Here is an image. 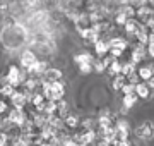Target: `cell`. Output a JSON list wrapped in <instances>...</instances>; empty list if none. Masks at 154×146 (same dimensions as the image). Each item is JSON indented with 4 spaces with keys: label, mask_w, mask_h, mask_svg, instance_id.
<instances>
[{
    "label": "cell",
    "mask_w": 154,
    "mask_h": 146,
    "mask_svg": "<svg viewBox=\"0 0 154 146\" xmlns=\"http://www.w3.org/2000/svg\"><path fill=\"white\" fill-rule=\"evenodd\" d=\"M151 67H152V76H154V65H151Z\"/></svg>",
    "instance_id": "obj_35"
},
{
    "label": "cell",
    "mask_w": 154,
    "mask_h": 146,
    "mask_svg": "<svg viewBox=\"0 0 154 146\" xmlns=\"http://www.w3.org/2000/svg\"><path fill=\"white\" fill-rule=\"evenodd\" d=\"M122 93H123V95H132V93H135V84L125 83V84H123V88H122Z\"/></svg>",
    "instance_id": "obj_26"
},
{
    "label": "cell",
    "mask_w": 154,
    "mask_h": 146,
    "mask_svg": "<svg viewBox=\"0 0 154 146\" xmlns=\"http://www.w3.org/2000/svg\"><path fill=\"white\" fill-rule=\"evenodd\" d=\"M122 71V62L118 60V59H113V60L110 62V65H108V72H110V76L113 78V76H118Z\"/></svg>",
    "instance_id": "obj_19"
},
{
    "label": "cell",
    "mask_w": 154,
    "mask_h": 146,
    "mask_svg": "<svg viewBox=\"0 0 154 146\" xmlns=\"http://www.w3.org/2000/svg\"><path fill=\"white\" fill-rule=\"evenodd\" d=\"M128 4H130L132 7H135V9H137V7L146 5V4H147V0H128Z\"/></svg>",
    "instance_id": "obj_28"
},
{
    "label": "cell",
    "mask_w": 154,
    "mask_h": 146,
    "mask_svg": "<svg viewBox=\"0 0 154 146\" xmlns=\"http://www.w3.org/2000/svg\"><path fill=\"white\" fill-rule=\"evenodd\" d=\"M125 76H122V74H118V76H113V79H111V88L115 91H122V88H123V84H125Z\"/></svg>",
    "instance_id": "obj_20"
},
{
    "label": "cell",
    "mask_w": 154,
    "mask_h": 146,
    "mask_svg": "<svg viewBox=\"0 0 154 146\" xmlns=\"http://www.w3.org/2000/svg\"><path fill=\"white\" fill-rule=\"evenodd\" d=\"M115 23H116V26H125L127 16H123L122 12H115Z\"/></svg>",
    "instance_id": "obj_25"
},
{
    "label": "cell",
    "mask_w": 154,
    "mask_h": 146,
    "mask_svg": "<svg viewBox=\"0 0 154 146\" xmlns=\"http://www.w3.org/2000/svg\"><path fill=\"white\" fill-rule=\"evenodd\" d=\"M116 12H122L123 16H127V19H134V17H135V7H132L130 4L118 7V11H116Z\"/></svg>",
    "instance_id": "obj_21"
},
{
    "label": "cell",
    "mask_w": 154,
    "mask_h": 146,
    "mask_svg": "<svg viewBox=\"0 0 154 146\" xmlns=\"http://www.w3.org/2000/svg\"><path fill=\"white\" fill-rule=\"evenodd\" d=\"M108 52H110V45H108V41H105V40H98V41L94 43V53L98 55V59L106 57V55H108Z\"/></svg>",
    "instance_id": "obj_12"
},
{
    "label": "cell",
    "mask_w": 154,
    "mask_h": 146,
    "mask_svg": "<svg viewBox=\"0 0 154 146\" xmlns=\"http://www.w3.org/2000/svg\"><path fill=\"white\" fill-rule=\"evenodd\" d=\"M137 76L140 81H149V79L152 78V67L151 65H144V67H139L137 69Z\"/></svg>",
    "instance_id": "obj_18"
},
{
    "label": "cell",
    "mask_w": 154,
    "mask_h": 146,
    "mask_svg": "<svg viewBox=\"0 0 154 146\" xmlns=\"http://www.w3.org/2000/svg\"><path fill=\"white\" fill-rule=\"evenodd\" d=\"M81 36L86 40V43H93V45L98 41V40H101V36H99V34L96 33L93 28H89V29H86V31H82V33H81Z\"/></svg>",
    "instance_id": "obj_17"
},
{
    "label": "cell",
    "mask_w": 154,
    "mask_h": 146,
    "mask_svg": "<svg viewBox=\"0 0 154 146\" xmlns=\"http://www.w3.org/2000/svg\"><path fill=\"white\" fill-rule=\"evenodd\" d=\"M5 120L11 122L12 125H16V127H21L22 124L28 120V112L26 110H19V108H11L9 113H7Z\"/></svg>",
    "instance_id": "obj_3"
},
{
    "label": "cell",
    "mask_w": 154,
    "mask_h": 146,
    "mask_svg": "<svg viewBox=\"0 0 154 146\" xmlns=\"http://www.w3.org/2000/svg\"><path fill=\"white\" fill-rule=\"evenodd\" d=\"M125 81L127 83H130V84H137V83H140V79H139V76H137V69H135L134 72H130L128 76H125Z\"/></svg>",
    "instance_id": "obj_24"
},
{
    "label": "cell",
    "mask_w": 154,
    "mask_h": 146,
    "mask_svg": "<svg viewBox=\"0 0 154 146\" xmlns=\"http://www.w3.org/2000/svg\"><path fill=\"white\" fill-rule=\"evenodd\" d=\"M41 81H46V83H55V81H62V71L57 67H48L41 74Z\"/></svg>",
    "instance_id": "obj_8"
},
{
    "label": "cell",
    "mask_w": 154,
    "mask_h": 146,
    "mask_svg": "<svg viewBox=\"0 0 154 146\" xmlns=\"http://www.w3.org/2000/svg\"><path fill=\"white\" fill-rule=\"evenodd\" d=\"M135 134H137L139 139H144V141H149L154 138V124L151 120H146V122L139 124L137 129H135Z\"/></svg>",
    "instance_id": "obj_4"
},
{
    "label": "cell",
    "mask_w": 154,
    "mask_h": 146,
    "mask_svg": "<svg viewBox=\"0 0 154 146\" xmlns=\"http://www.w3.org/2000/svg\"><path fill=\"white\" fill-rule=\"evenodd\" d=\"M94 57L91 55V53H88V52H81V53H77V55H74V62H75L77 65H84V64H93Z\"/></svg>",
    "instance_id": "obj_15"
},
{
    "label": "cell",
    "mask_w": 154,
    "mask_h": 146,
    "mask_svg": "<svg viewBox=\"0 0 154 146\" xmlns=\"http://www.w3.org/2000/svg\"><path fill=\"white\" fill-rule=\"evenodd\" d=\"M63 127L69 131H75L81 127V119L77 117V115H72V113H69V115H65L63 117Z\"/></svg>",
    "instance_id": "obj_11"
},
{
    "label": "cell",
    "mask_w": 154,
    "mask_h": 146,
    "mask_svg": "<svg viewBox=\"0 0 154 146\" xmlns=\"http://www.w3.org/2000/svg\"><path fill=\"white\" fill-rule=\"evenodd\" d=\"M93 71V64H84V65H79V72L81 74H89Z\"/></svg>",
    "instance_id": "obj_27"
},
{
    "label": "cell",
    "mask_w": 154,
    "mask_h": 146,
    "mask_svg": "<svg viewBox=\"0 0 154 146\" xmlns=\"http://www.w3.org/2000/svg\"><path fill=\"white\" fill-rule=\"evenodd\" d=\"M74 24H75V29L77 33L81 34L82 31H86V29L91 28V21H89V14L88 12H79L75 17V21H74Z\"/></svg>",
    "instance_id": "obj_7"
},
{
    "label": "cell",
    "mask_w": 154,
    "mask_h": 146,
    "mask_svg": "<svg viewBox=\"0 0 154 146\" xmlns=\"http://www.w3.org/2000/svg\"><path fill=\"white\" fill-rule=\"evenodd\" d=\"M108 45H110V48H116L120 52H125L128 48V41L125 38H122V36H115V38L108 40Z\"/></svg>",
    "instance_id": "obj_14"
},
{
    "label": "cell",
    "mask_w": 154,
    "mask_h": 146,
    "mask_svg": "<svg viewBox=\"0 0 154 146\" xmlns=\"http://www.w3.org/2000/svg\"><path fill=\"white\" fill-rule=\"evenodd\" d=\"M146 53H147V52H146V48H144L142 45H137L132 50V53H130V60H128V62H132L134 65H139V64L146 59Z\"/></svg>",
    "instance_id": "obj_9"
},
{
    "label": "cell",
    "mask_w": 154,
    "mask_h": 146,
    "mask_svg": "<svg viewBox=\"0 0 154 146\" xmlns=\"http://www.w3.org/2000/svg\"><path fill=\"white\" fill-rule=\"evenodd\" d=\"M0 146H9V144H5V143H0Z\"/></svg>",
    "instance_id": "obj_34"
},
{
    "label": "cell",
    "mask_w": 154,
    "mask_h": 146,
    "mask_svg": "<svg viewBox=\"0 0 154 146\" xmlns=\"http://www.w3.org/2000/svg\"><path fill=\"white\" fill-rule=\"evenodd\" d=\"M135 95H137V98L147 100L149 96H151V90H149V86L146 83H137L135 84Z\"/></svg>",
    "instance_id": "obj_16"
},
{
    "label": "cell",
    "mask_w": 154,
    "mask_h": 146,
    "mask_svg": "<svg viewBox=\"0 0 154 146\" xmlns=\"http://www.w3.org/2000/svg\"><path fill=\"white\" fill-rule=\"evenodd\" d=\"M26 78H28V72H26L24 69H19L17 65H9L2 79H4L5 83H9L11 86H14V88H19V86L24 83Z\"/></svg>",
    "instance_id": "obj_2"
},
{
    "label": "cell",
    "mask_w": 154,
    "mask_h": 146,
    "mask_svg": "<svg viewBox=\"0 0 154 146\" xmlns=\"http://www.w3.org/2000/svg\"><path fill=\"white\" fill-rule=\"evenodd\" d=\"M149 43H154V33H151V31H149ZM149 43H147V45H149Z\"/></svg>",
    "instance_id": "obj_31"
},
{
    "label": "cell",
    "mask_w": 154,
    "mask_h": 146,
    "mask_svg": "<svg viewBox=\"0 0 154 146\" xmlns=\"http://www.w3.org/2000/svg\"><path fill=\"white\" fill-rule=\"evenodd\" d=\"M31 40L29 28L22 23H14L9 26H4L0 31V41L9 52H17L21 50V46L28 45Z\"/></svg>",
    "instance_id": "obj_1"
},
{
    "label": "cell",
    "mask_w": 154,
    "mask_h": 146,
    "mask_svg": "<svg viewBox=\"0 0 154 146\" xmlns=\"http://www.w3.org/2000/svg\"><path fill=\"white\" fill-rule=\"evenodd\" d=\"M116 146H130V143H128V141H118Z\"/></svg>",
    "instance_id": "obj_30"
},
{
    "label": "cell",
    "mask_w": 154,
    "mask_h": 146,
    "mask_svg": "<svg viewBox=\"0 0 154 146\" xmlns=\"http://www.w3.org/2000/svg\"><path fill=\"white\" fill-rule=\"evenodd\" d=\"M140 28H142V24L139 23L135 17H134V19H127L125 26H123L127 36H134V38H135V34H137V31H139Z\"/></svg>",
    "instance_id": "obj_10"
},
{
    "label": "cell",
    "mask_w": 154,
    "mask_h": 146,
    "mask_svg": "<svg viewBox=\"0 0 154 146\" xmlns=\"http://www.w3.org/2000/svg\"><path fill=\"white\" fill-rule=\"evenodd\" d=\"M149 31H151V33H154V23H152V26L149 28Z\"/></svg>",
    "instance_id": "obj_33"
},
{
    "label": "cell",
    "mask_w": 154,
    "mask_h": 146,
    "mask_svg": "<svg viewBox=\"0 0 154 146\" xmlns=\"http://www.w3.org/2000/svg\"><path fill=\"white\" fill-rule=\"evenodd\" d=\"M19 59H21V67L24 69L26 72H29V69L33 67L36 62H38V57H36V53H34L31 48H26V50L21 53V57H19Z\"/></svg>",
    "instance_id": "obj_5"
},
{
    "label": "cell",
    "mask_w": 154,
    "mask_h": 146,
    "mask_svg": "<svg viewBox=\"0 0 154 146\" xmlns=\"http://www.w3.org/2000/svg\"><path fill=\"white\" fill-rule=\"evenodd\" d=\"M134 71H135V65H134L132 62H125V64H122L120 74H122V76H128V74L134 72Z\"/></svg>",
    "instance_id": "obj_23"
},
{
    "label": "cell",
    "mask_w": 154,
    "mask_h": 146,
    "mask_svg": "<svg viewBox=\"0 0 154 146\" xmlns=\"http://www.w3.org/2000/svg\"><path fill=\"white\" fill-rule=\"evenodd\" d=\"M137 103V95L132 93V95H123V108H132L134 105Z\"/></svg>",
    "instance_id": "obj_22"
},
{
    "label": "cell",
    "mask_w": 154,
    "mask_h": 146,
    "mask_svg": "<svg viewBox=\"0 0 154 146\" xmlns=\"http://www.w3.org/2000/svg\"><path fill=\"white\" fill-rule=\"evenodd\" d=\"M146 52H147L149 55L154 59V43H149V45H147V50H146Z\"/></svg>",
    "instance_id": "obj_29"
},
{
    "label": "cell",
    "mask_w": 154,
    "mask_h": 146,
    "mask_svg": "<svg viewBox=\"0 0 154 146\" xmlns=\"http://www.w3.org/2000/svg\"><path fill=\"white\" fill-rule=\"evenodd\" d=\"M9 101H11L12 108L24 110V108L28 107V95H24L21 90H16V91H14V95L9 98Z\"/></svg>",
    "instance_id": "obj_6"
},
{
    "label": "cell",
    "mask_w": 154,
    "mask_h": 146,
    "mask_svg": "<svg viewBox=\"0 0 154 146\" xmlns=\"http://www.w3.org/2000/svg\"><path fill=\"white\" fill-rule=\"evenodd\" d=\"M147 4H151V7H154V0H147Z\"/></svg>",
    "instance_id": "obj_32"
},
{
    "label": "cell",
    "mask_w": 154,
    "mask_h": 146,
    "mask_svg": "<svg viewBox=\"0 0 154 146\" xmlns=\"http://www.w3.org/2000/svg\"><path fill=\"white\" fill-rule=\"evenodd\" d=\"M50 65H48V62H45V60H38L36 64H34L33 67L29 69V76H34V78H41V74L48 69Z\"/></svg>",
    "instance_id": "obj_13"
}]
</instances>
